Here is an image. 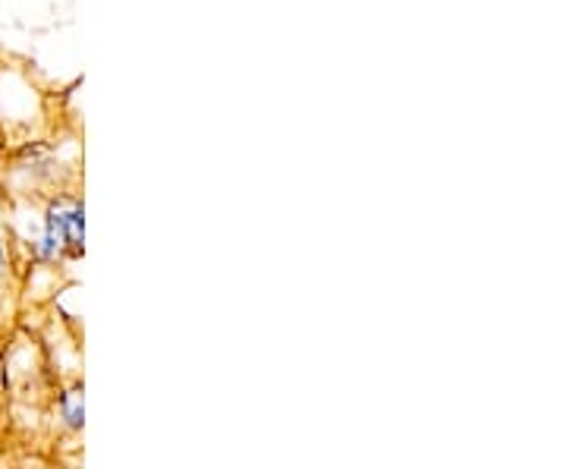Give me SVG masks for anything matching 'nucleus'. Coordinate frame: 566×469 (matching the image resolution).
<instances>
[{
    "mask_svg": "<svg viewBox=\"0 0 566 469\" xmlns=\"http://www.w3.org/2000/svg\"><path fill=\"white\" fill-rule=\"evenodd\" d=\"M39 211V230L35 237L22 240V252H29V265H66L82 259V186L61 189L41 202H25Z\"/></svg>",
    "mask_w": 566,
    "mask_h": 469,
    "instance_id": "1",
    "label": "nucleus"
},
{
    "mask_svg": "<svg viewBox=\"0 0 566 469\" xmlns=\"http://www.w3.org/2000/svg\"><path fill=\"white\" fill-rule=\"evenodd\" d=\"M22 243L13 227V211H10V199L0 189V296L17 293L22 281V262H20Z\"/></svg>",
    "mask_w": 566,
    "mask_h": 469,
    "instance_id": "2",
    "label": "nucleus"
},
{
    "mask_svg": "<svg viewBox=\"0 0 566 469\" xmlns=\"http://www.w3.org/2000/svg\"><path fill=\"white\" fill-rule=\"evenodd\" d=\"M85 416V404H82V382H73L70 388L63 390L61 400H57V426L70 435H80L82 419Z\"/></svg>",
    "mask_w": 566,
    "mask_h": 469,
    "instance_id": "3",
    "label": "nucleus"
}]
</instances>
